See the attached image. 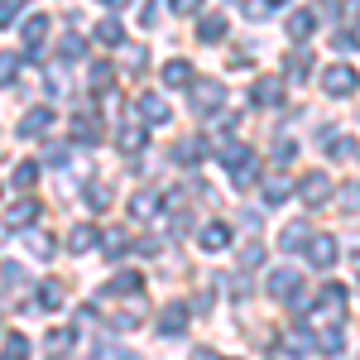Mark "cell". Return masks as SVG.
<instances>
[{
  "mask_svg": "<svg viewBox=\"0 0 360 360\" xmlns=\"http://www.w3.org/2000/svg\"><path fill=\"white\" fill-rule=\"evenodd\" d=\"M221 164L231 168V183H236V188H250V183L259 178V164H255V154H250L245 144H226Z\"/></svg>",
  "mask_w": 360,
  "mask_h": 360,
  "instance_id": "1",
  "label": "cell"
},
{
  "mask_svg": "<svg viewBox=\"0 0 360 360\" xmlns=\"http://www.w3.org/2000/svg\"><path fill=\"white\" fill-rule=\"evenodd\" d=\"M356 86H360V77H356V68H346V63H332L322 72V91L327 96H356Z\"/></svg>",
  "mask_w": 360,
  "mask_h": 360,
  "instance_id": "2",
  "label": "cell"
},
{
  "mask_svg": "<svg viewBox=\"0 0 360 360\" xmlns=\"http://www.w3.org/2000/svg\"><path fill=\"white\" fill-rule=\"evenodd\" d=\"M221 101H226V86L217 82V77H207V82L193 86V111L197 115H217V111H221Z\"/></svg>",
  "mask_w": 360,
  "mask_h": 360,
  "instance_id": "3",
  "label": "cell"
},
{
  "mask_svg": "<svg viewBox=\"0 0 360 360\" xmlns=\"http://www.w3.org/2000/svg\"><path fill=\"white\" fill-rule=\"evenodd\" d=\"M139 120H144V125H168L173 111H168V101L159 91H144V96H139Z\"/></svg>",
  "mask_w": 360,
  "mask_h": 360,
  "instance_id": "4",
  "label": "cell"
},
{
  "mask_svg": "<svg viewBox=\"0 0 360 360\" xmlns=\"http://www.w3.org/2000/svg\"><path fill=\"white\" fill-rule=\"evenodd\" d=\"M197 245L207 250V255H221V250L231 245V226H226V221H212V226H202V231H197Z\"/></svg>",
  "mask_w": 360,
  "mask_h": 360,
  "instance_id": "5",
  "label": "cell"
},
{
  "mask_svg": "<svg viewBox=\"0 0 360 360\" xmlns=\"http://www.w3.org/2000/svg\"><path fill=\"white\" fill-rule=\"evenodd\" d=\"M164 212V193H135L130 197V217L135 221H149V217H159Z\"/></svg>",
  "mask_w": 360,
  "mask_h": 360,
  "instance_id": "6",
  "label": "cell"
},
{
  "mask_svg": "<svg viewBox=\"0 0 360 360\" xmlns=\"http://www.w3.org/2000/svg\"><path fill=\"white\" fill-rule=\"evenodd\" d=\"M269 298H278V303L298 298V274H293V269H274V274H269Z\"/></svg>",
  "mask_w": 360,
  "mask_h": 360,
  "instance_id": "7",
  "label": "cell"
},
{
  "mask_svg": "<svg viewBox=\"0 0 360 360\" xmlns=\"http://www.w3.org/2000/svg\"><path fill=\"white\" fill-rule=\"evenodd\" d=\"M115 144H120L125 154H144V120H125V125L115 130Z\"/></svg>",
  "mask_w": 360,
  "mask_h": 360,
  "instance_id": "8",
  "label": "cell"
},
{
  "mask_svg": "<svg viewBox=\"0 0 360 360\" xmlns=\"http://www.w3.org/2000/svg\"><path fill=\"white\" fill-rule=\"evenodd\" d=\"M20 34H25V49H29V53H39V49H44V39H49V15H29Z\"/></svg>",
  "mask_w": 360,
  "mask_h": 360,
  "instance_id": "9",
  "label": "cell"
},
{
  "mask_svg": "<svg viewBox=\"0 0 360 360\" xmlns=\"http://www.w3.org/2000/svg\"><path fill=\"white\" fill-rule=\"evenodd\" d=\"M327 193H332V178H327V173H307V178H303V202L322 207V202H327Z\"/></svg>",
  "mask_w": 360,
  "mask_h": 360,
  "instance_id": "10",
  "label": "cell"
},
{
  "mask_svg": "<svg viewBox=\"0 0 360 360\" xmlns=\"http://www.w3.org/2000/svg\"><path fill=\"white\" fill-rule=\"evenodd\" d=\"M307 259H312L317 269H332V259H336V240H332V236H317V240H307Z\"/></svg>",
  "mask_w": 360,
  "mask_h": 360,
  "instance_id": "11",
  "label": "cell"
},
{
  "mask_svg": "<svg viewBox=\"0 0 360 360\" xmlns=\"http://www.w3.org/2000/svg\"><path fill=\"white\" fill-rule=\"evenodd\" d=\"M49 125H53V106H34V111L25 115V120H20V135H44V130H49Z\"/></svg>",
  "mask_w": 360,
  "mask_h": 360,
  "instance_id": "12",
  "label": "cell"
},
{
  "mask_svg": "<svg viewBox=\"0 0 360 360\" xmlns=\"http://www.w3.org/2000/svg\"><path fill=\"white\" fill-rule=\"evenodd\" d=\"M341 303H346V288H341V283H327V288H322V317H327V322H341Z\"/></svg>",
  "mask_w": 360,
  "mask_h": 360,
  "instance_id": "13",
  "label": "cell"
},
{
  "mask_svg": "<svg viewBox=\"0 0 360 360\" xmlns=\"http://www.w3.org/2000/svg\"><path fill=\"white\" fill-rule=\"evenodd\" d=\"M164 86H173V91H183V86H193V63H183V58H173L164 68Z\"/></svg>",
  "mask_w": 360,
  "mask_h": 360,
  "instance_id": "14",
  "label": "cell"
},
{
  "mask_svg": "<svg viewBox=\"0 0 360 360\" xmlns=\"http://www.w3.org/2000/svg\"><path fill=\"white\" fill-rule=\"evenodd\" d=\"M197 39H202V44H221L226 39V15H202V20H197Z\"/></svg>",
  "mask_w": 360,
  "mask_h": 360,
  "instance_id": "15",
  "label": "cell"
},
{
  "mask_svg": "<svg viewBox=\"0 0 360 360\" xmlns=\"http://www.w3.org/2000/svg\"><path fill=\"white\" fill-rule=\"evenodd\" d=\"M39 212H44V207H39L34 197H25V202H15V207H10V226H15V231H25V226L39 221Z\"/></svg>",
  "mask_w": 360,
  "mask_h": 360,
  "instance_id": "16",
  "label": "cell"
},
{
  "mask_svg": "<svg viewBox=\"0 0 360 360\" xmlns=\"http://www.w3.org/2000/svg\"><path fill=\"white\" fill-rule=\"evenodd\" d=\"M283 101V82L278 77H259L255 82V106H278Z\"/></svg>",
  "mask_w": 360,
  "mask_h": 360,
  "instance_id": "17",
  "label": "cell"
},
{
  "mask_svg": "<svg viewBox=\"0 0 360 360\" xmlns=\"http://www.w3.org/2000/svg\"><path fill=\"white\" fill-rule=\"evenodd\" d=\"M96 245H101V231H96V226H77V231L68 236V250H72V255H86V250H96Z\"/></svg>",
  "mask_w": 360,
  "mask_h": 360,
  "instance_id": "18",
  "label": "cell"
},
{
  "mask_svg": "<svg viewBox=\"0 0 360 360\" xmlns=\"http://www.w3.org/2000/svg\"><path fill=\"white\" fill-rule=\"evenodd\" d=\"M183 327H188V307H164V317H159V332L164 336H183Z\"/></svg>",
  "mask_w": 360,
  "mask_h": 360,
  "instance_id": "19",
  "label": "cell"
},
{
  "mask_svg": "<svg viewBox=\"0 0 360 360\" xmlns=\"http://www.w3.org/2000/svg\"><path fill=\"white\" fill-rule=\"evenodd\" d=\"M96 44H101V49H120V44H125V25H120V20H101V25H96Z\"/></svg>",
  "mask_w": 360,
  "mask_h": 360,
  "instance_id": "20",
  "label": "cell"
},
{
  "mask_svg": "<svg viewBox=\"0 0 360 360\" xmlns=\"http://www.w3.org/2000/svg\"><path fill=\"white\" fill-rule=\"evenodd\" d=\"M72 139H77V144H96V139H101L96 115H77V120H72Z\"/></svg>",
  "mask_w": 360,
  "mask_h": 360,
  "instance_id": "21",
  "label": "cell"
},
{
  "mask_svg": "<svg viewBox=\"0 0 360 360\" xmlns=\"http://www.w3.org/2000/svg\"><path fill=\"white\" fill-rule=\"evenodd\" d=\"M25 250H29V255H39V259H53V236H44V231H25Z\"/></svg>",
  "mask_w": 360,
  "mask_h": 360,
  "instance_id": "22",
  "label": "cell"
},
{
  "mask_svg": "<svg viewBox=\"0 0 360 360\" xmlns=\"http://www.w3.org/2000/svg\"><path fill=\"white\" fill-rule=\"evenodd\" d=\"M317 29V15L312 10H298V15H288V39H307Z\"/></svg>",
  "mask_w": 360,
  "mask_h": 360,
  "instance_id": "23",
  "label": "cell"
},
{
  "mask_svg": "<svg viewBox=\"0 0 360 360\" xmlns=\"http://www.w3.org/2000/svg\"><path fill=\"white\" fill-rule=\"evenodd\" d=\"M288 197H293V183H288V178H269V183H264V202H269V207L288 202Z\"/></svg>",
  "mask_w": 360,
  "mask_h": 360,
  "instance_id": "24",
  "label": "cell"
},
{
  "mask_svg": "<svg viewBox=\"0 0 360 360\" xmlns=\"http://www.w3.org/2000/svg\"><path fill=\"white\" fill-rule=\"evenodd\" d=\"M0 360H29V341L20 332L5 336V351H0Z\"/></svg>",
  "mask_w": 360,
  "mask_h": 360,
  "instance_id": "25",
  "label": "cell"
},
{
  "mask_svg": "<svg viewBox=\"0 0 360 360\" xmlns=\"http://www.w3.org/2000/svg\"><path fill=\"white\" fill-rule=\"evenodd\" d=\"M10 183H15L20 193H29V188L39 183V164H20V168H15V173H10Z\"/></svg>",
  "mask_w": 360,
  "mask_h": 360,
  "instance_id": "26",
  "label": "cell"
},
{
  "mask_svg": "<svg viewBox=\"0 0 360 360\" xmlns=\"http://www.w3.org/2000/svg\"><path fill=\"white\" fill-rule=\"evenodd\" d=\"M312 346H322V356H341V351H346V341H341V332H336V327H327V332L317 336Z\"/></svg>",
  "mask_w": 360,
  "mask_h": 360,
  "instance_id": "27",
  "label": "cell"
},
{
  "mask_svg": "<svg viewBox=\"0 0 360 360\" xmlns=\"http://www.w3.org/2000/svg\"><path fill=\"white\" fill-rule=\"evenodd\" d=\"M202 154H207V144H202V139H188V144H178V149H173V159H178V164H197Z\"/></svg>",
  "mask_w": 360,
  "mask_h": 360,
  "instance_id": "28",
  "label": "cell"
},
{
  "mask_svg": "<svg viewBox=\"0 0 360 360\" xmlns=\"http://www.w3.org/2000/svg\"><path fill=\"white\" fill-rule=\"evenodd\" d=\"M111 82H115L111 63H91V86H96V91H111Z\"/></svg>",
  "mask_w": 360,
  "mask_h": 360,
  "instance_id": "29",
  "label": "cell"
},
{
  "mask_svg": "<svg viewBox=\"0 0 360 360\" xmlns=\"http://www.w3.org/2000/svg\"><path fill=\"white\" fill-rule=\"evenodd\" d=\"M283 351H288V356H307V351H312V336L307 332H288L283 336Z\"/></svg>",
  "mask_w": 360,
  "mask_h": 360,
  "instance_id": "30",
  "label": "cell"
},
{
  "mask_svg": "<svg viewBox=\"0 0 360 360\" xmlns=\"http://www.w3.org/2000/svg\"><path fill=\"white\" fill-rule=\"evenodd\" d=\"M58 303H63V283H44V288H39V307H44V312H53Z\"/></svg>",
  "mask_w": 360,
  "mask_h": 360,
  "instance_id": "31",
  "label": "cell"
},
{
  "mask_svg": "<svg viewBox=\"0 0 360 360\" xmlns=\"http://www.w3.org/2000/svg\"><path fill=\"white\" fill-rule=\"evenodd\" d=\"M101 245H106V255H125V250H130V236H120V231H106V236H101Z\"/></svg>",
  "mask_w": 360,
  "mask_h": 360,
  "instance_id": "32",
  "label": "cell"
},
{
  "mask_svg": "<svg viewBox=\"0 0 360 360\" xmlns=\"http://www.w3.org/2000/svg\"><path fill=\"white\" fill-rule=\"evenodd\" d=\"M106 293H139V274H115L106 283Z\"/></svg>",
  "mask_w": 360,
  "mask_h": 360,
  "instance_id": "33",
  "label": "cell"
},
{
  "mask_svg": "<svg viewBox=\"0 0 360 360\" xmlns=\"http://www.w3.org/2000/svg\"><path fill=\"white\" fill-rule=\"evenodd\" d=\"M15 77H20V58L0 53V86H15Z\"/></svg>",
  "mask_w": 360,
  "mask_h": 360,
  "instance_id": "34",
  "label": "cell"
},
{
  "mask_svg": "<svg viewBox=\"0 0 360 360\" xmlns=\"http://www.w3.org/2000/svg\"><path fill=\"white\" fill-rule=\"evenodd\" d=\"M327 154H332V159H351V154H360L356 149V139H346V135H336L332 144H327Z\"/></svg>",
  "mask_w": 360,
  "mask_h": 360,
  "instance_id": "35",
  "label": "cell"
},
{
  "mask_svg": "<svg viewBox=\"0 0 360 360\" xmlns=\"http://www.w3.org/2000/svg\"><path fill=\"white\" fill-rule=\"evenodd\" d=\"M259 264H264V245H255V240H250V245L240 250V269H259Z\"/></svg>",
  "mask_w": 360,
  "mask_h": 360,
  "instance_id": "36",
  "label": "cell"
},
{
  "mask_svg": "<svg viewBox=\"0 0 360 360\" xmlns=\"http://www.w3.org/2000/svg\"><path fill=\"white\" fill-rule=\"evenodd\" d=\"M298 159V144L293 139H274V164H293Z\"/></svg>",
  "mask_w": 360,
  "mask_h": 360,
  "instance_id": "37",
  "label": "cell"
},
{
  "mask_svg": "<svg viewBox=\"0 0 360 360\" xmlns=\"http://www.w3.org/2000/svg\"><path fill=\"white\" fill-rule=\"evenodd\" d=\"M68 346H72V332H68V327H58V332L49 336V351H53V356H63Z\"/></svg>",
  "mask_w": 360,
  "mask_h": 360,
  "instance_id": "38",
  "label": "cell"
},
{
  "mask_svg": "<svg viewBox=\"0 0 360 360\" xmlns=\"http://www.w3.org/2000/svg\"><path fill=\"white\" fill-rule=\"evenodd\" d=\"M0 283H5V288H20V283H25V269H20V264H5V269H0Z\"/></svg>",
  "mask_w": 360,
  "mask_h": 360,
  "instance_id": "39",
  "label": "cell"
},
{
  "mask_svg": "<svg viewBox=\"0 0 360 360\" xmlns=\"http://www.w3.org/2000/svg\"><path fill=\"white\" fill-rule=\"evenodd\" d=\"M58 53H63V58H82V53H86V44H82V39H77V34H68Z\"/></svg>",
  "mask_w": 360,
  "mask_h": 360,
  "instance_id": "40",
  "label": "cell"
},
{
  "mask_svg": "<svg viewBox=\"0 0 360 360\" xmlns=\"http://www.w3.org/2000/svg\"><path fill=\"white\" fill-rule=\"evenodd\" d=\"M307 226H288L283 231V250H298V245H307V236H303Z\"/></svg>",
  "mask_w": 360,
  "mask_h": 360,
  "instance_id": "41",
  "label": "cell"
},
{
  "mask_svg": "<svg viewBox=\"0 0 360 360\" xmlns=\"http://www.w3.org/2000/svg\"><path fill=\"white\" fill-rule=\"evenodd\" d=\"M20 10H25V0H0V25L20 20Z\"/></svg>",
  "mask_w": 360,
  "mask_h": 360,
  "instance_id": "42",
  "label": "cell"
},
{
  "mask_svg": "<svg viewBox=\"0 0 360 360\" xmlns=\"http://www.w3.org/2000/svg\"><path fill=\"white\" fill-rule=\"evenodd\" d=\"M139 25H144V29H154V25H159V5H154V0H149V5L139 10Z\"/></svg>",
  "mask_w": 360,
  "mask_h": 360,
  "instance_id": "43",
  "label": "cell"
},
{
  "mask_svg": "<svg viewBox=\"0 0 360 360\" xmlns=\"http://www.w3.org/2000/svg\"><path fill=\"white\" fill-rule=\"evenodd\" d=\"M63 159H68L63 144H44V164H63Z\"/></svg>",
  "mask_w": 360,
  "mask_h": 360,
  "instance_id": "44",
  "label": "cell"
},
{
  "mask_svg": "<svg viewBox=\"0 0 360 360\" xmlns=\"http://www.w3.org/2000/svg\"><path fill=\"white\" fill-rule=\"evenodd\" d=\"M86 202H91V212H101V207H111V193H106V188H91Z\"/></svg>",
  "mask_w": 360,
  "mask_h": 360,
  "instance_id": "45",
  "label": "cell"
},
{
  "mask_svg": "<svg viewBox=\"0 0 360 360\" xmlns=\"http://www.w3.org/2000/svg\"><path fill=\"white\" fill-rule=\"evenodd\" d=\"M307 68H312V63H307V53H293V58H288V72H293V77H303Z\"/></svg>",
  "mask_w": 360,
  "mask_h": 360,
  "instance_id": "46",
  "label": "cell"
},
{
  "mask_svg": "<svg viewBox=\"0 0 360 360\" xmlns=\"http://www.w3.org/2000/svg\"><path fill=\"white\" fill-rule=\"evenodd\" d=\"M332 49H336V53H351V49H356V39H351V34H336Z\"/></svg>",
  "mask_w": 360,
  "mask_h": 360,
  "instance_id": "47",
  "label": "cell"
},
{
  "mask_svg": "<svg viewBox=\"0 0 360 360\" xmlns=\"http://www.w3.org/2000/svg\"><path fill=\"white\" fill-rule=\"evenodd\" d=\"M168 5H173L178 15H193V10H197V0H168Z\"/></svg>",
  "mask_w": 360,
  "mask_h": 360,
  "instance_id": "48",
  "label": "cell"
},
{
  "mask_svg": "<svg viewBox=\"0 0 360 360\" xmlns=\"http://www.w3.org/2000/svg\"><path fill=\"white\" fill-rule=\"evenodd\" d=\"M106 5H130V0H106Z\"/></svg>",
  "mask_w": 360,
  "mask_h": 360,
  "instance_id": "49",
  "label": "cell"
},
{
  "mask_svg": "<svg viewBox=\"0 0 360 360\" xmlns=\"http://www.w3.org/2000/svg\"><path fill=\"white\" fill-rule=\"evenodd\" d=\"M278 5H283V0H269V10H278Z\"/></svg>",
  "mask_w": 360,
  "mask_h": 360,
  "instance_id": "50",
  "label": "cell"
},
{
  "mask_svg": "<svg viewBox=\"0 0 360 360\" xmlns=\"http://www.w3.org/2000/svg\"><path fill=\"white\" fill-rule=\"evenodd\" d=\"M356 44H360V25H356Z\"/></svg>",
  "mask_w": 360,
  "mask_h": 360,
  "instance_id": "51",
  "label": "cell"
}]
</instances>
